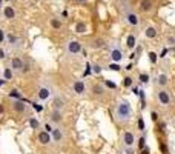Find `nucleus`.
<instances>
[{
	"label": "nucleus",
	"mask_w": 175,
	"mask_h": 154,
	"mask_svg": "<svg viewBox=\"0 0 175 154\" xmlns=\"http://www.w3.org/2000/svg\"><path fill=\"white\" fill-rule=\"evenodd\" d=\"M115 119L117 122L120 123H126V122H131L132 119V108H131V103L128 100H120L117 107H115Z\"/></svg>",
	"instance_id": "obj_1"
},
{
	"label": "nucleus",
	"mask_w": 175,
	"mask_h": 154,
	"mask_svg": "<svg viewBox=\"0 0 175 154\" xmlns=\"http://www.w3.org/2000/svg\"><path fill=\"white\" fill-rule=\"evenodd\" d=\"M123 17L124 20H126L131 26H138V23H140V19H138V14L132 11V8L129 5H123Z\"/></svg>",
	"instance_id": "obj_2"
},
{
	"label": "nucleus",
	"mask_w": 175,
	"mask_h": 154,
	"mask_svg": "<svg viewBox=\"0 0 175 154\" xmlns=\"http://www.w3.org/2000/svg\"><path fill=\"white\" fill-rule=\"evenodd\" d=\"M157 99H158V103L161 107H169L172 103V97H170V93L166 89V88H161L158 93H157Z\"/></svg>",
	"instance_id": "obj_3"
},
{
	"label": "nucleus",
	"mask_w": 175,
	"mask_h": 154,
	"mask_svg": "<svg viewBox=\"0 0 175 154\" xmlns=\"http://www.w3.org/2000/svg\"><path fill=\"white\" fill-rule=\"evenodd\" d=\"M82 51H83V46H82L80 42H77V40L68 42V45H66V53H68L69 56H77V54L82 53Z\"/></svg>",
	"instance_id": "obj_4"
},
{
	"label": "nucleus",
	"mask_w": 175,
	"mask_h": 154,
	"mask_svg": "<svg viewBox=\"0 0 175 154\" xmlns=\"http://www.w3.org/2000/svg\"><path fill=\"white\" fill-rule=\"evenodd\" d=\"M51 94H52V91H51L49 86H40L39 91H37V99L45 102V100H48L49 97H51Z\"/></svg>",
	"instance_id": "obj_5"
},
{
	"label": "nucleus",
	"mask_w": 175,
	"mask_h": 154,
	"mask_svg": "<svg viewBox=\"0 0 175 154\" xmlns=\"http://www.w3.org/2000/svg\"><path fill=\"white\" fill-rule=\"evenodd\" d=\"M12 110L17 113V114H25L28 111V105L25 103L23 100H14L12 102Z\"/></svg>",
	"instance_id": "obj_6"
},
{
	"label": "nucleus",
	"mask_w": 175,
	"mask_h": 154,
	"mask_svg": "<svg viewBox=\"0 0 175 154\" xmlns=\"http://www.w3.org/2000/svg\"><path fill=\"white\" fill-rule=\"evenodd\" d=\"M91 93H92V97H103L105 96V85H102V83H94L92 86H91Z\"/></svg>",
	"instance_id": "obj_7"
},
{
	"label": "nucleus",
	"mask_w": 175,
	"mask_h": 154,
	"mask_svg": "<svg viewBox=\"0 0 175 154\" xmlns=\"http://www.w3.org/2000/svg\"><path fill=\"white\" fill-rule=\"evenodd\" d=\"M23 63H25V60H23L22 57L15 56V57L11 59V65H9V68H11L12 71H20V72H22V69H23Z\"/></svg>",
	"instance_id": "obj_8"
},
{
	"label": "nucleus",
	"mask_w": 175,
	"mask_h": 154,
	"mask_svg": "<svg viewBox=\"0 0 175 154\" xmlns=\"http://www.w3.org/2000/svg\"><path fill=\"white\" fill-rule=\"evenodd\" d=\"M135 136H134V133L132 131H126L123 134V143H124V146H129V148H132L134 145H135Z\"/></svg>",
	"instance_id": "obj_9"
},
{
	"label": "nucleus",
	"mask_w": 175,
	"mask_h": 154,
	"mask_svg": "<svg viewBox=\"0 0 175 154\" xmlns=\"http://www.w3.org/2000/svg\"><path fill=\"white\" fill-rule=\"evenodd\" d=\"M65 105H66V102L62 96H56L54 100H52V110L56 111H63L65 110Z\"/></svg>",
	"instance_id": "obj_10"
},
{
	"label": "nucleus",
	"mask_w": 175,
	"mask_h": 154,
	"mask_svg": "<svg viewBox=\"0 0 175 154\" xmlns=\"http://www.w3.org/2000/svg\"><path fill=\"white\" fill-rule=\"evenodd\" d=\"M72 89H74V93H76V94L83 96L86 93V85H85L83 80H76V82L72 83Z\"/></svg>",
	"instance_id": "obj_11"
},
{
	"label": "nucleus",
	"mask_w": 175,
	"mask_h": 154,
	"mask_svg": "<svg viewBox=\"0 0 175 154\" xmlns=\"http://www.w3.org/2000/svg\"><path fill=\"white\" fill-rule=\"evenodd\" d=\"M154 8V0H140L138 3V9L141 12H149Z\"/></svg>",
	"instance_id": "obj_12"
},
{
	"label": "nucleus",
	"mask_w": 175,
	"mask_h": 154,
	"mask_svg": "<svg viewBox=\"0 0 175 154\" xmlns=\"http://www.w3.org/2000/svg\"><path fill=\"white\" fill-rule=\"evenodd\" d=\"M123 53H121V49L120 48H112V51H111V59H112V62H115V63H120L121 60H123Z\"/></svg>",
	"instance_id": "obj_13"
},
{
	"label": "nucleus",
	"mask_w": 175,
	"mask_h": 154,
	"mask_svg": "<svg viewBox=\"0 0 175 154\" xmlns=\"http://www.w3.org/2000/svg\"><path fill=\"white\" fill-rule=\"evenodd\" d=\"M63 131H62V128H52V131H51V139L57 143H60L63 140Z\"/></svg>",
	"instance_id": "obj_14"
},
{
	"label": "nucleus",
	"mask_w": 175,
	"mask_h": 154,
	"mask_svg": "<svg viewBox=\"0 0 175 154\" xmlns=\"http://www.w3.org/2000/svg\"><path fill=\"white\" fill-rule=\"evenodd\" d=\"M37 139H39V142H40L42 145H49V143L52 142V139H51V134H49V133H46V131H40Z\"/></svg>",
	"instance_id": "obj_15"
},
{
	"label": "nucleus",
	"mask_w": 175,
	"mask_h": 154,
	"mask_svg": "<svg viewBox=\"0 0 175 154\" xmlns=\"http://www.w3.org/2000/svg\"><path fill=\"white\" fill-rule=\"evenodd\" d=\"M6 40H8V43H9L12 48H20V46H22V39L17 37V36L8 34V36H6Z\"/></svg>",
	"instance_id": "obj_16"
},
{
	"label": "nucleus",
	"mask_w": 175,
	"mask_h": 154,
	"mask_svg": "<svg viewBox=\"0 0 175 154\" xmlns=\"http://www.w3.org/2000/svg\"><path fill=\"white\" fill-rule=\"evenodd\" d=\"M106 46V40L103 37H97L91 42V48L92 49H100V48H105Z\"/></svg>",
	"instance_id": "obj_17"
},
{
	"label": "nucleus",
	"mask_w": 175,
	"mask_h": 154,
	"mask_svg": "<svg viewBox=\"0 0 175 154\" xmlns=\"http://www.w3.org/2000/svg\"><path fill=\"white\" fill-rule=\"evenodd\" d=\"M49 119H51L52 123H60V122L63 120V113H62V111L52 110V113H51V116H49Z\"/></svg>",
	"instance_id": "obj_18"
},
{
	"label": "nucleus",
	"mask_w": 175,
	"mask_h": 154,
	"mask_svg": "<svg viewBox=\"0 0 175 154\" xmlns=\"http://www.w3.org/2000/svg\"><path fill=\"white\" fill-rule=\"evenodd\" d=\"M126 46H128V49H135V46H137V37L134 34H129L126 37Z\"/></svg>",
	"instance_id": "obj_19"
},
{
	"label": "nucleus",
	"mask_w": 175,
	"mask_h": 154,
	"mask_svg": "<svg viewBox=\"0 0 175 154\" xmlns=\"http://www.w3.org/2000/svg\"><path fill=\"white\" fill-rule=\"evenodd\" d=\"M157 34H158V31H157V28H155V26H147V28H146V31H144L146 39H155V37H157Z\"/></svg>",
	"instance_id": "obj_20"
},
{
	"label": "nucleus",
	"mask_w": 175,
	"mask_h": 154,
	"mask_svg": "<svg viewBox=\"0 0 175 154\" xmlns=\"http://www.w3.org/2000/svg\"><path fill=\"white\" fill-rule=\"evenodd\" d=\"M3 16L11 20V19L15 17V9H14L12 6H5V8H3Z\"/></svg>",
	"instance_id": "obj_21"
},
{
	"label": "nucleus",
	"mask_w": 175,
	"mask_h": 154,
	"mask_svg": "<svg viewBox=\"0 0 175 154\" xmlns=\"http://www.w3.org/2000/svg\"><path fill=\"white\" fill-rule=\"evenodd\" d=\"M167 82H169V79H167V75L164 74V72H161L158 77H157V83L161 86V88H166V85H167Z\"/></svg>",
	"instance_id": "obj_22"
},
{
	"label": "nucleus",
	"mask_w": 175,
	"mask_h": 154,
	"mask_svg": "<svg viewBox=\"0 0 175 154\" xmlns=\"http://www.w3.org/2000/svg\"><path fill=\"white\" fill-rule=\"evenodd\" d=\"M11 99H15V100H23V97H22V93L17 89V88H12L11 91H9V94H8Z\"/></svg>",
	"instance_id": "obj_23"
},
{
	"label": "nucleus",
	"mask_w": 175,
	"mask_h": 154,
	"mask_svg": "<svg viewBox=\"0 0 175 154\" xmlns=\"http://www.w3.org/2000/svg\"><path fill=\"white\" fill-rule=\"evenodd\" d=\"M12 75H14V72H12L11 68H5V69H3V80H5V82L12 80Z\"/></svg>",
	"instance_id": "obj_24"
},
{
	"label": "nucleus",
	"mask_w": 175,
	"mask_h": 154,
	"mask_svg": "<svg viewBox=\"0 0 175 154\" xmlns=\"http://www.w3.org/2000/svg\"><path fill=\"white\" fill-rule=\"evenodd\" d=\"M49 23H51V26H52V28H56V30H60V28H62V20H60V19H57V17L51 19V22H49Z\"/></svg>",
	"instance_id": "obj_25"
},
{
	"label": "nucleus",
	"mask_w": 175,
	"mask_h": 154,
	"mask_svg": "<svg viewBox=\"0 0 175 154\" xmlns=\"http://www.w3.org/2000/svg\"><path fill=\"white\" fill-rule=\"evenodd\" d=\"M147 56H149V60H151V63H157L158 62V54L155 53V51H149V53H147Z\"/></svg>",
	"instance_id": "obj_26"
},
{
	"label": "nucleus",
	"mask_w": 175,
	"mask_h": 154,
	"mask_svg": "<svg viewBox=\"0 0 175 154\" xmlns=\"http://www.w3.org/2000/svg\"><path fill=\"white\" fill-rule=\"evenodd\" d=\"M29 126L32 128V130H39V126H40V122L35 119V117H29Z\"/></svg>",
	"instance_id": "obj_27"
},
{
	"label": "nucleus",
	"mask_w": 175,
	"mask_h": 154,
	"mask_svg": "<svg viewBox=\"0 0 175 154\" xmlns=\"http://www.w3.org/2000/svg\"><path fill=\"white\" fill-rule=\"evenodd\" d=\"M123 85L126 86V88H131V86L134 85V79H132L131 75H126V77L123 79Z\"/></svg>",
	"instance_id": "obj_28"
},
{
	"label": "nucleus",
	"mask_w": 175,
	"mask_h": 154,
	"mask_svg": "<svg viewBox=\"0 0 175 154\" xmlns=\"http://www.w3.org/2000/svg\"><path fill=\"white\" fill-rule=\"evenodd\" d=\"M108 69H111V71H117V72H120L121 71V65L120 63H115V62H112L109 66H108Z\"/></svg>",
	"instance_id": "obj_29"
},
{
	"label": "nucleus",
	"mask_w": 175,
	"mask_h": 154,
	"mask_svg": "<svg viewBox=\"0 0 175 154\" xmlns=\"http://www.w3.org/2000/svg\"><path fill=\"white\" fill-rule=\"evenodd\" d=\"M138 79H140L141 83H147V82H149V74H147V72H140Z\"/></svg>",
	"instance_id": "obj_30"
},
{
	"label": "nucleus",
	"mask_w": 175,
	"mask_h": 154,
	"mask_svg": "<svg viewBox=\"0 0 175 154\" xmlns=\"http://www.w3.org/2000/svg\"><path fill=\"white\" fill-rule=\"evenodd\" d=\"M137 142H138V149H143V148H146V137H144V136H141V137H140Z\"/></svg>",
	"instance_id": "obj_31"
},
{
	"label": "nucleus",
	"mask_w": 175,
	"mask_h": 154,
	"mask_svg": "<svg viewBox=\"0 0 175 154\" xmlns=\"http://www.w3.org/2000/svg\"><path fill=\"white\" fill-rule=\"evenodd\" d=\"M92 71H94V74H102V65L94 63L92 65Z\"/></svg>",
	"instance_id": "obj_32"
},
{
	"label": "nucleus",
	"mask_w": 175,
	"mask_h": 154,
	"mask_svg": "<svg viewBox=\"0 0 175 154\" xmlns=\"http://www.w3.org/2000/svg\"><path fill=\"white\" fill-rule=\"evenodd\" d=\"M137 125H138V130H140V131H144V128H146V125H144V119H143V117H140V119H138Z\"/></svg>",
	"instance_id": "obj_33"
},
{
	"label": "nucleus",
	"mask_w": 175,
	"mask_h": 154,
	"mask_svg": "<svg viewBox=\"0 0 175 154\" xmlns=\"http://www.w3.org/2000/svg\"><path fill=\"white\" fill-rule=\"evenodd\" d=\"M166 43H167L169 46H175V37H173V36H167V37H166Z\"/></svg>",
	"instance_id": "obj_34"
},
{
	"label": "nucleus",
	"mask_w": 175,
	"mask_h": 154,
	"mask_svg": "<svg viewBox=\"0 0 175 154\" xmlns=\"http://www.w3.org/2000/svg\"><path fill=\"white\" fill-rule=\"evenodd\" d=\"M29 69H31V63L25 62V63H23V69H22V72H23V74H26V72H29Z\"/></svg>",
	"instance_id": "obj_35"
},
{
	"label": "nucleus",
	"mask_w": 175,
	"mask_h": 154,
	"mask_svg": "<svg viewBox=\"0 0 175 154\" xmlns=\"http://www.w3.org/2000/svg\"><path fill=\"white\" fill-rule=\"evenodd\" d=\"M105 86H108V88H111V89H115V88H117V83H114V82H111V80H105Z\"/></svg>",
	"instance_id": "obj_36"
},
{
	"label": "nucleus",
	"mask_w": 175,
	"mask_h": 154,
	"mask_svg": "<svg viewBox=\"0 0 175 154\" xmlns=\"http://www.w3.org/2000/svg\"><path fill=\"white\" fill-rule=\"evenodd\" d=\"M151 120H152V122H155V123L160 120V119H158V113H157V111H151Z\"/></svg>",
	"instance_id": "obj_37"
},
{
	"label": "nucleus",
	"mask_w": 175,
	"mask_h": 154,
	"mask_svg": "<svg viewBox=\"0 0 175 154\" xmlns=\"http://www.w3.org/2000/svg\"><path fill=\"white\" fill-rule=\"evenodd\" d=\"M31 105H32V108H34L35 111H39V113H42V111H43V107H42V105H39V103H35V102H32Z\"/></svg>",
	"instance_id": "obj_38"
},
{
	"label": "nucleus",
	"mask_w": 175,
	"mask_h": 154,
	"mask_svg": "<svg viewBox=\"0 0 175 154\" xmlns=\"http://www.w3.org/2000/svg\"><path fill=\"white\" fill-rule=\"evenodd\" d=\"M76 30H77V33H85V30H86V26H85V23H79Z\"/></svg>",
	"instance_id": "obj_39"
},
{
	"label": "nucleus",
	"mask_w": 175,
	"mask_h": 154,
	"mask_svg": "<svg viewBox=\"0 0 175 154\" xmlns=\"http://www.w3.org/2000/svg\"><path fill=\"white\" fill-rule=\"evenodd\" d=\"M141 53H143V46L137 45V46H135V57H138V56H140Z\"/></svg>",
	"instance_id": "obj_40"
},
{
	"label": "nucleus",
	"mask_w": 175,
	"mask_h": 154,
	"mask_svg": "<svg viewBox=\"0 0 175 154\" xmlns=\"http://www.w3.org/2000/svg\"><path fill=\"white\" fill-rule=\"evenodd\" d=\"M167 53H169V49H167V48H163V51H161V53H160V56H158V59H164Z\"/></svg>",
	"instance_id": "obj_41"
},
{
	"label": "nucleus",
	"mask_w": 175,
	"mask_h": 154,
	"mask_svg": "<svg viewBox=\"0 0 175 154\" xmlns=\"http://www.w3.org/2000/svg\"><path fill=\"white\" fill-rule=\"evenodd\" d=\"M158 123V126H160V131H166V122H157Z\"/></svg>",
	"instance_id": "obj_42"
},
{
	"label": "nucleus",
	"mask_w": 175,
	"mask_h": 154,
	"mask_svg": "<svg viewBox=\"0 0 175 154\" xmlns=\"http://www.w3.org/2000/svg\"><path fill=\"white\" fill-rule=\"evenodd\" d=\"M6 57V53H5V49L3 48H0V60H3Z\"/></svg>",
	"instance_id": "obj_43"
},
{
	"label": "nucleus",
	"mask_w": 175,
	"mask_h": 154,
	"mask_svg": "<svg viewBox=\"0 0 175 154\" xmlns=\"http://www.w3.org/2000/svg\"><path fill=\"white\" fill-rule=\"evenodd\" d=\"M124 154H134V148L126 146V148H124Z\"/></svg>",
	"instance_id": "obj_44"
},
{
	"label": "nucleus",
	"mask_w": 175,
	"mask_h": 154,
	"mask_svg": "<svg viewBox=\"0 0 175 154\" xmlns=\"http://www.w3.org/2000/svg\"><path fill=\"white\" fill-rule=\"evenodd\" d=\"M91 69H92V66H91V63H86V71H85V75H88V74L91 72Z\"/></svg>",
	"instance_id": "obj_45"
},
{
	"label": "nucleus",
	"mask_w": 175,
	"mask_h": 154,
	"mask_svg": "<svg viewBox=\"0 0 175 154\" xmlns=\"http://www.w3.org/2000/svg\"><path fill=\"white\" fill-rule=\"evenodd\" d=\"M45 131H46V133H51V131H52V128H51V125H49V123L45 125Z\"/></svg>",
	"instance_id": "obj_46"
},
{
	"label": "nucleus",
	"mask_w": 175,
	"mask_h": 154,
	"mask_svg": "<svg viewBox=\"0 0 175 154\" xmlns=\"http://www.w3.org/2000/svg\"><path fill=\"white\" fill-rule=\"evenodd\" d=\"M140 154H149V148L146 146V148H143V149H140Z\"/></svg>",
	"instance_id": "obj_47"
},
{
	"label": "nucleus",
	"mask_w": 175,
	"mask_h": 154,
	"mask_svg": "<svg viewBox=\"0 0 175 154\" xmlns=\"http://www.w3.org/2000/svg\"><path fill=\"white\" fill-rule=\"evenodd\" d=\"M5 40V33H3V30H0V42H3Z\"/></svg>",
	"instance_id": "obj_48"
},
{
	"label": "nucleus",
	"mask_w": 175,
	"mask_h": 154,
	"mask_svg": "<svg viewBox=\"0 0 175 154\" xmlns=\"http://www.w3.org/2000/svg\"><path fill=\"white\" fill-rule=\"evenodd\" d=\"M132 68H134V63H128V65H126V68H124V69H128V71H131Z\"/></svg>",
	"instance_id": "obj_49"
},
{
	"label": "nucleus",
	"mask_w": 175,
	"mask_h": 154,
	"mask_svg": "<svg viewBox=\"0 0 175 154\" xmlns=\"http://www.w3.org/2000/svg\"><path fill=\"white\" fill-rule=\"evenodd\" d=\"M3 111H5V110H3V105L0 103V114H3Z\"/></svg>",
	"instance_id": "obj_50"
},
{
	"label": "nucleus",
	"mask_w": 175,
	"mask_h": 154,
	"mask_svg": "<svg viewBox=\"0 0 175 154\" xmlns=\"http://www.w3.org/2000/svg\"><path fill=\"white\" fill-rule=\"evenodd\" d=\"M129 59H131V60H134V59H135V53H132V54L129 56Z\"/></svg>",
	"instance_id": "obj_51"
},
{
	"label": "nucleus",
	"mask_w": 175,
	"mask_h": 154,
	"mask_svg": "<svg viewBox=\"0 0 175 154\" xmlns=\"http://www.w3.org/2000/svg\"><path fill=\"white\" fill-rule=\"evenodd\" d=\"M3 83H6V82H5V80H3V79H0V86H2V85H3Z\"/></svg>",
	"instance_id": "obj_52"
},
{
	"label": "nucleus",
	"mask_w": 175,
	"mask_h": 154,
	"mask_svg": "<svg viewBox=\"0 0 175 154\" xmlns=\"http://www.w3.org/2000/svg\"><path fill=\"white\" fill-rule=\"evenodd\" d=\"M121 2H123V3H126V2H128V0H121Z\"/></svg>",
	"instance_id": "obj_53"
},
{
	"label": "nucleus",
	"mask_w": 175,
	"mask_h": 154,
	"mask_svg": "<svg viewBox=\"0 0 175 154\" xmlns=\"http://www.w3.org/2000/svg\"><path fill=\"white\" fill-rule=\"evenodd\" d=\"M77 2H85V0H77Z\"/></svg>",
	"instance_id": "obj_54"
},
{
	"label": "nucleus",
	"mask_w": 175,
	"mask_h": 154,
	"mask_svg": "<svg viewBox=\"0 0 175 154\" xmlns=\"http://www.w3.org/2000/svg\"><path fill=\"white\" fill-rule=\"evenodd\" d=\"M173 54H175V48H173Z\"/></svg>",
	"instance_id": "obj_55"
},
{
	"label": "nucleus",
	"mask_w": 175,
	"mask_h": 154,
	"mask_svg": "<svg viewBox=\"0 0 175 154\" xmlns=\"http://www.w3.org/2000/svg\"><path fill=\"white\" fill-rule=\"evenodd\" d=\"M6 2H9V0H6Z\"/></svg>",
	"instance_id": "obj_56"
}]
</instances>
